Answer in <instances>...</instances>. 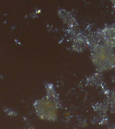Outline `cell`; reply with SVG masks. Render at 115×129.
<instances>
[{"instance_id":"1","label":"cell","mask_w":115,"mask_h":129,"mask_svg":"<svg viewBox=\"0 0 115 129\" xmlns=\"http://www.w3.org/2000/svg\"><path fill=\"white\" fill-rule=\"evenodd\" d=\"M4 111L6 112L8 115L10 116H16L17 114V113L13 110L11 109L5 107L4 108Z\"/></svg>"},{"instance_id":"2","label":"cell","mask_w":115,"mask_h":129,"mask_svg":"<svg viewBox=\"0 0 115 129\" xmlns=\"http://www.w3.org/2000/svg\"><path fill=\"white\" fill-rule=\"evenodd\" d=\"M37 13H40V12H41V11H40V10H38V11H37Z\"/></svg>"}]
</instances>
